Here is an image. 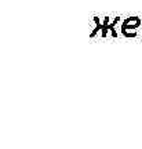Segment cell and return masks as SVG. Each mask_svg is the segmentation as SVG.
I'll return each instance as SVG.
<instances>
[{
  "label": "cell",
  "instance_id": "6da1fadb",
  "mask_svg": "<svg viewBox=\"0 0 142 149\" xmlns=\"http://www.w3.org/2000/svg\"><path fill=\"white\" fill-rule=\"evenodd\" d=\"M141 18L139 17H128L124 21L121 22V29H126V31H135L137 28L141 26Z\"/></svg>",
  "mask_w": 142,
  "mask_h": 149
},
{
  "label": "cell",
  "instance_id": "7a4b0ae2",
  "mask_svg": "<svg viewBox=\"0 0 142 149\" xmlns=\"http://www.w3.org/2000/svg\"><path fill=\"white\" fill-rule=\"evenodd\" d=\"M119 22H120V17H116V18H113V21H112L111 24L108 25L106 31L102 33V37L105 39V37L108 36V33H109V32H111V35H112L113 37H117V36H119V35H117V32H116V25H117Z\"/></svg>",
  "mask_w": 142,
  "mask_h": 149
},
{
  "label": "cell",
  "instance_id": "3957f363",
  "mask_svg": "<svg viewBox=\"0 0 142 149\" xmlns=\"http://www.w3.org/2000/svg\"><path fill=\"white\" fill-rule=\"evenodd\" d=\"M93 19H94V22H95V28H94V31L90 33V37H91V39L97 36V35L100 33V31L102 32V28H104V22H101V21H100V18H98L97 15H95L94 18H93Z\"/></svg>",
  "mask_w": 142,
  "mask_h": 149
},
{
  "label": "cell",
  "instance_id": "277c9868",
  "mask_svg": "<svg viewBox=\"0 0 142 149\" xmlns=\"http://www.w3.org/2000/svg\"><path fill=\"white\" fill-rule=\"evenodd\" d=\"M121 31V35L123 36H126V37H137V32L135 31H126V29H120Z\"/></svg>",
  "mask_w": 142,
  "mask_h": 149
}]
</instances>
